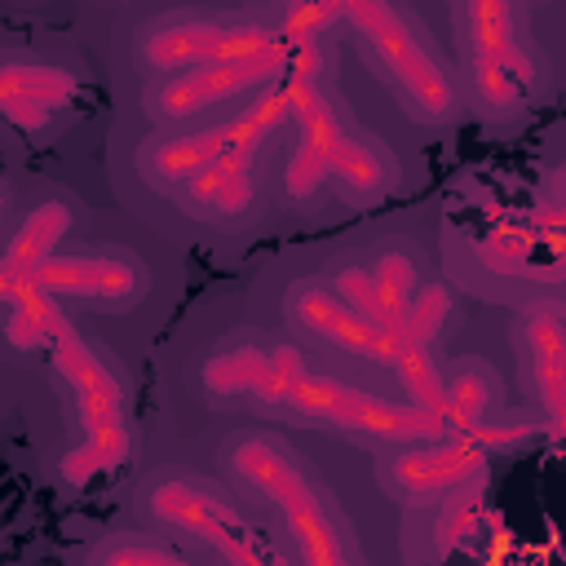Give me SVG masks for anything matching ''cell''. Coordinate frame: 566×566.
<instances>
[{
  "mask_svg": "<svg viewBox=\"0 0 566 566\" xmlns=\"http://www.w3.org/2000/svg\"><path fill=\"white\" fill-rule=\"evenodd\" d=\"M447 314H451V292L442 287V283H424L420 292H411V301H407V314H402V336L411 340V345H433V336L442 332V323H447Z\"/></svg>",
  "mask_w": 566,
  "mask_h": 566,
  "instance_id": "ffe728a7",
  "label": "cell"
},
{
  "mask_svg": "<svg viewBox=\"0 0 566 566\" xmlns=\"http://www.w3.org/2000/svg\"><path fill=\"white\" fill-rule=\"evenodd\" d=\"M473 522H478V482L451 491V504H447V513L438 517V548H442V553L455 548V544L473 531Z\"/></svg>",
  "mask_w": 566,
  "mask_h": 566,
  "instance_id": "603a6c76",
  "label": "cell"
},
{
  "mask_svg": "<svg viewBox=\"0 0 566 566\" xmlns=\"http://www.w3.org/2000/svg\"><path fill=\"white\" fill-rule=\"evenodd\" d=\"M146 509H150L155 522L208 539V544H212L221 557H230V562H248V566H252V562L261 557V553H256V539H252V531H248V522H243L221 495H212V491H203V486H195V482H186V478H164V482H155L150 495H146Z\"/></svg>",
  "mask_w": 566,
  "mask_h": 566,
  "instance_id": "ba28073f",
  "label": "cell"
},
{
  "mask_svg": "<svg viewBox=\"0 0 566 566\" xmlns=\"http://www.w3.org/2000/svg\"><path fill=\"white\" fill-rule=\"evenodd\" d=\"M305 40H274L270 49L261 53H243V57H226V62H203V66H186L181 75L164 80L155 93H150V111L159 119H181V115H195L212 102H226L243 88H256V84H270V80H283L296 49Z\"/></svg>",
  "mask_w": 566,
  "mask_h": 566,
  "instance_id": "5b68a950",
  "label": "cell"
},
{
  "mask_svg": "<svg viewBox=\"0 0 566 566\" xmlns=\"http://www.w3.org/2000/svg\"><path fill=\"white\" fill-rule=\"evenodd\" d=\"M283 407H296L305 416H318V420H332L340 429L371 433V438H385V442H429V438L447 433L442 416H433L416 402H385L376 394H363V389H349L340 380L314 376L310 367L287 385Z\"/></svg>",
  "mask_w": 566,
  "mask_h": 566,
  "instance_id": "3957f363",
  "label": "cell"
},
{
  "mask_svg": "<svg viewBox=\"0 0 566 566\" xmlns=\"http://www.w3.org/2000/svg\"><path fill=\"white\" fill-rule=\"evenodd\" d=\"M526 349H531V376L548 411V424L562 429L566 420V327H562L557 305L526 310Z\"/></svg>",
  "mask_w": 566,
  "mask_h": 566,
  "instance_id": "4fadbf2b",
  "label": "cell"
},
{
  "mask_svg": "<svg viewBox=\"0 0 566 566\" xmlns=\"http://www.w3.org/2000/svg\"><path fill=\"white\" fill-rule=\"evenodd\" d=\"M49 354H53L57 371L66 376V385L75 389V407H80V424H84V442L62 455V478L84 486L102 469H115L124 460V451H128L124 398H119V385L106 371V363L80 340L75 327H62L53 336Z\"/></svg>",
  "mask_w": 566,
  "mask_h": 566,
  "instance_id": "6da1fadb",
  "label": "cell"
},
{
  "mask_svg": "<svg viewBox=\"0 0 566 566\" xmlns=\"http://www.w3.org/2000/svg\"><path fill=\"white\" fill-rule=\"evenodd\" d=\"M274 40H283V31H270L261 22H203V18H190V22L155 27L137 44V62L146 71H186V66H203V62L261 53Z\"/></svg>",
  "mask_w": 566,
  "mask_h": 566,
  "instance_id": "52a82bcc",
  "label": "cell"
},
{
  "mask_svg": "<svg viewBox=\"0 0 566 566\" xmlns=\"http://www.w3.org/2000/svg\"><path fill=\"white\" fill-rule=\"evenodd\" d=\"M0 208H4V190H0Z\"/></svg>",
  "mask_w": 566,
  "mask_h": 566,
  "instance_id": "4316f807",
  "label": "cell"
},
{
  "mask_svg": "<svg viewBox=\"0 0 566 566\" xmlns=\"http://www.w3.org/2000/svg\"><path fill=\"white\" fill-rule=\"evenodd\" d=\"M62 327H71V323H66V314L57 310L53 292H40V287L31 283V287H22V292L13 296V318L4 323V336H9V345H18V349H49Z\"/></svg>",
  "mask_w": 566,
  "mask_h": 566,
  "instance_id": "e0dca14e",
  "label": "cell"
},
{
  "mask_svg": "<svg viewBox=\"0 0 566 566\" xmlns=\"http://www.w3.org/2000/svg\"><path fill=\"white\" fill-rule=\"evenodd\" d=\"M323 181H327V164H323V155L310 150V146L301 142V146L292 150L287 168H283V190H287L292 199H310Z\"/></svg>",
  "mask_w": 566,
  "mask_h": 566,
  "instance_id": "cb8c5ba5",
  "label": "cell"
},
{
  "mask_svg": "<svg viewBox=\"0 0 566 566\" xmlns=\"http://www.w3.org/2000/svg\"><path fill=\"white\" fill-rule=\"evenodd\" d=\"M283 115H287V93L279 84L274 93L256 97V106H248L239 119H226V124L203 128V133H190V137H164V142H155L146 150V172L159 186H181L203 164H212L221 150H230V146H256Z\"/></svg>",
  "mask_w": 566,
  "mask_h": 566,
  "instance_id": "8992f818",
  "label": "cell"
},
{
  "mask_svg": "<svg viewBox=\"0 0 566 566\" xmlns=\"http://www.w3.org/2000/svg\"><path fill=\"white\" fill-rule=\"evenodd\" d=\"M287 314H292L305 332H314L318 340H327V345H336V349H349V354H363V358L385 363V367H394L398 354L411 345V340H402V336L376 327L371 318H363V314L349 310L336 292H327V287H318V283H296V287L287 292Z\"/></svg>",
  "mask_w": 566,
  "mask_h": 566,
  "instance_id": "9c48e42d",
  "label": "cell"
},
{
  "mask_svg": "<svg viewBox=\"0 0 566 566\" xmlns=\"http://www.w3.org/2000/svg\"><path fill=\"white\" fill-rule=\"evenodd\" d=\"M478 256L495 270V274H522L526 265H531V239L526 234H491L482 248H478Z\"/></svg>",
  "mask_w": 566,
  "mask_h": 566,
  "instance_id": "d4e9b609",
  "label": "cell"
},
{
  "mask_svg": "<svg viewBox=\"0 0 566 566\" xmlns=\"http://www.w3.org/2000/svg\"><path fill=\"white\" fill-rule=\"evenodd\" d=\"M371 279H376V292L385 296V305L402 318L407 314V301H411V292H416V283H420V274H416V261L407 256V252H385L376 265H371Z\"/></svg>",
  "mask_w": 566,
  "mask_h": 566,
  "instance_id": "7402d4cb",
  "label": "cell"
},
{
  "mask_svg": "<svg viewBox=\"0 0 566 566\" xmlns=\"http://www.w3.org/2000/svg\"><path fill=\"white\" fill-rule=\"evenodd\" d=\"M394 371L402 376V385H407V394H411L416 407L442 416V376H438V367H433V358H429L424 345H407V349L398 354Z\"/></svg>",
  "mask_w": 566,
  "mask_h": 566,
  "instance_id": "44dd1931",
  "label": "cell"
},
{
  "mask_svg": "<svg viewBox=\"0 0 566 566\" xmlns=\"http://www.w3.org/2000/svg\"><path fill=\"white\" fill-rule=\"evenodd\" d=\"M252 150L256 146H230L221 150L212 164H203L186 186V199L199 208V212H217V217H234L248 208L252 199Z\"/></svg>",
  "mask_w": 566,
  "mask_h": 566,
  "instance_id": "2e32d148",
  "label": "cell"
},
{
  "mask_svg": "<svg viewBox=\"0 0 566 566\" xmlns=\"http://www.w3.org/2000/svg\"><path fill=\"white\" fill-rule=\"evenodd\" d=\"M31 283L53 296L128 301L142 287V270L128 256H44L35 265Z\"/></svg>",
  "mask_w": 566,
  "mask_h": 566,
  "instance_id": "7c38bea8",
  "label": "cell"
},
{
  "mask_svg": "<svg viewBox=\"0 0 566 566\" xmlns=\"http://www.w3.org/2000/svg\"><path fill=\"white\" fill-rule=\"evenodd\" d=\"M332 292L349 305V310H358L363 318H371L376 327H385V332H394V336H402V318L385 305V296L376 292V279H371V270H363V265H345L340 274H336V283H332ZM407 340V336H402Z\"/></svg>",
  "mask_w": 566,
  "mask_h": 566,
  "instance_id": "d6986e66",
  "label": "cell"
},
{
  "mask_svg": "<svg viewBox=\"0 0 566 566\" xmlns=\"http://www.w3.org/2000/svg\"><path fill=\"white\" fill-rule=\"evenodd\" d=\"M340 13L358 27V35L380 53V62L389 66V75L398 80V88L411 97V106L429 119L451 111V84L447 75L433 66V57L420 49V40L411 35V27L394 13L389 0H340Z\"/></svg>",
  "mask_w": 566,
  "mask_h": 566,
  "instance_id": "277c9868",
  "label": "cell"
},
{
  "mask_svg": "<svg viewBox=\"0 0 566 566\" xmlns=\"http://www.w3.org/2000/svg\"><path fill=\"white\" fill-rule=\"evenodd\" d=\"M305 371L301 349H230L203 363V385L212 394H252L265 402H283L287 385Z\"/></svg>",
  "mask_w": 566,
  "mask_h": 566,
  "instance_id": "8fae6325",
  "label": "cell"
},
{
  "mask_svg": "<svg viewBox=\"0 0 566 566\" xmlns=\"http://www.w3.org/2000/svg\"><path fill=\"white\" fill-rule=\"evenodd\" d=\"M482 447L460 433V438H429V447H411L402 455H394L380 478L398 500H438L451 495L455 486H469L482 478Z\"/></svg>",
  "mask_w": 566,
  "mask_h": 566,
  "instance_id": "30bf717a",
  "label": "cell"
},
{
  "mask_svg": "<svg viewBox=\"0 0 566 566\" xmlns=\"http://www.w3.org/2000/svg\"><path fill=\"white\" fill-rule=\"evenodd\" d=\"M71 230V208L66 203H40L22 230L13 234V243L0 256V296L13 301L22 287H31V274L44 256H53V243Z\"/></svg>",
  "mask_w": 566,
  "mask_h": 566,
  "instance_id": "9a60e30c",
  "label": "cell"
},
{
  "mask_svg": "<svg viewBox=\"0 0 566 566\" xmlns=\"http://www.w3.org/2000/svg\"><path fill=\"white\" fill-rule=\"evenodd\" d=\"M71 97H75V75L62 66H27V62L0 66V111L27 128L44 124V115L66 106Z\"/></svg>",
  "mask_w": 566,
  "mask_h": 566,
  "instance_id": "5bb4252c",
  "label": "cell"
},
{
  "mask_svg": "<svg viewBox=\"0 0 566 566\" xmlns=\"http://www.w3.org/2000/svg\"><path fill=\"white\" fill-rule=\"evenodd\" d=\"M491 376L478 363H460L451 371V380H442V424L455 433H469L473 424H482V411L491 407Z\"/></svg>",
  "mask_w": 566,
  "mask_h": 566,
  "instance_id": "ac0fdd59",
  "label": "cell"
},
{
  "mask_svg": "<svg viewBox=\"0 0 566 566\" xmlns=\"http://www.w3.org/2000/svg\"><path fill=\"white\" fill-rule=\"evenodd\" d=\"M230 469L243 486H252L256 495H265L270 504L283 509L287 531L296 535L305 562H314V566L345 562V544H340L336 522L327 517L318 491L305 482V473L296 469V460L287 451H279L270 438H243L230 451Z\"/></svg>",
  "mask_w": 566,
  "mask_h": 566,
  "instance_id": "7a4b0ae2",
  "label": "cell"
},
{
  "mask_svg": "<svg viewBox=\"0 0 566 566\" xmlns=\"http://www.w3.org/2000/svg\"><path fill=\"white\" fill-rule=\"evenodd\" d=\"M97 562H106V566H181V557L159 544H111V548H97Z\"/></svg>",
  "mask_w": 566,
  "mask_h": 566,
  "instance_id": "484cf974",
  "label": "cell"
}]
</instances>
